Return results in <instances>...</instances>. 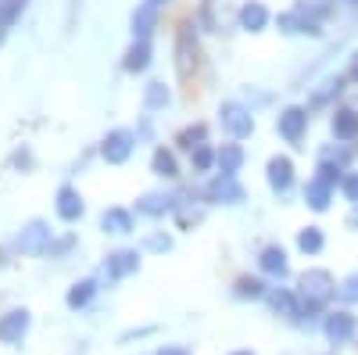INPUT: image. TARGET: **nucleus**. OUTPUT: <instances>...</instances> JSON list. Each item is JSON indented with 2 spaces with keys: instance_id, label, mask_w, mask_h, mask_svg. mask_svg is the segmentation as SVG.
Returning a JSON list of instances; mask_svg holds the SVG:
<instances>
[{
  "instance_id": "nucleus-1",
  "label": "nucleus",
  "mask_w": 358,
  "mask_h": 355,
  "mask_svg": "<svg viewBox=\"0 0 358 355\" xmlns=\"http://www.w3.org/2000/svg\"><path fill=\"white\" fill-rule=\"evenodd\" d=\"M276 130H280L283 140L297 144V140L305 137V130H308V111H305V108H287V111L276 118Z\"/></svg>"
},
{
  "instance_id": "nucleus-2",
  "label": "nucleus",
  "mask_w": 358,
  "mask_h": 355,
  "mask_svg": "<svg viewBox=\"0 0 358 355\" xmlns=\"http://www.w3.org/2000/svg\"><path fill=\"white\" fill-rule=\"evenodd\" d=\"M222 126L233 133V137H248L251 130H255V118H251V111L248 108H241V104H222Z\"/></svg>"
},
{
  "instance_id": "nucleus-3",
  "label": "nucleus",
  "mask_w": 358,
  "mask_h": 355,
  "mask_svg": "<svg viewBox=\"0 0 358 355\" xmlns=\"http://www.w3.org/2000/svg\"><path fill=\"white\" fill-rule=\"evenodd\" d=\"M290 183H294V165H290V158L280 155V158L268 162V187H273L276 194H287Z\"/></svg>"
},
{
  "instance_id": "nucleus-4",
  "label": "nucleus",
  "mask_w": 358,
  "mask_h": 355,
  "mask_svg": "<svg viewBox=\"0 0 358 355\" xmlns=\"http://www.w3.org/2000/svg\"><path fill=\"white\" fill-rule=\"evenodd\" d=\"M129 151H133V137L129 133H111L108 140H104V158L111 162V165H118V162H126L129 158Z\"/></svg>"
},
{
  "instance_id": "nucleus-5",
  "label": "nucleus",
  "mask_w": 358,
  "mask_h": 355,
  "mask_svg": "<svg viewBox=\"0 0 358 355\" xmlns=\"http://www.w3.org/2000/svg\"><path fill=\"white\" fill-rule=\"evenodd\" d=\"M330 197H334V183H326L322 176H315V180H308V187H305V201L312 204L315 212L330 209Z\"/></svg>"
},
{
  "instance_id": "nucleus-6",
  "label": "nucleus",
  "mask_w": 358,
  "mask_h": 355,
  "mask_svg": "<svg viewBox=\"0 0 358 355\" xmlns=\"http://www.w3.org/2000/svg\"><path fill=\"white\" fill-rule=\"evenodd\" d=\"M208 197H212V201H229V204H236V201H244V190L241 187H236V180H233V176H219V180L212 183V187H208Z\"/></svg>"
},
{
  "instance_id": "nucleus-7",
  "label": "nucleus",
  "mask_w": 358,
  "mask_h": 355,
  "mask_svg": "<svg viewBox=\"0 0 358 355\" xmlns=\"http://www.w3.org/2000/svg\"><path fill=\"white\" fill-rule=\"evenodd\" d=\"M57 216H62V219H79L83 216V197L72 187L57 190Z\"/></svg>"
},
{
  "instance_id": "nucleus-8",
  "label": "nucleus",
  "mask_w": 358,
  "mask_h": 355,
  "mask_svg": "<svg viewBox=\"0 0 358 355\" xmlns=\"http://www.w3.org/2000/svg\"><path fill=\"white\" fill-rule=\"evenodd\" d=\"M241 22H244V29L258 33V29H265V22H268V11L258 4V0H251V4H244V11H241Z\"/></svg>"
},
{
  "instance_id": "nucleus-9",
  "label": "nucleus",
  "mask_w": 358,
  "mask_h": 355,
  "mask_svg": "<svg viewBox=\"0 0 358 355\" xmlns=\"http://www.w3.org/2000/svg\"><path fill=\"white\" fill-rule=\"evenodd\" d=\"M215 162H219V169H222L226 176H233L236 169L244 165V151H241V147H236V144H226L222 151H219V158H215Z\"/></svg>"
},
{
  "instance_id": "nucleus-10",
  "label": "nucleus",
  "mask_w": 358,
  "mask_h": 355,
  "mask_svg": "<svg viewBox=\"0 0 358 355\" xmlns=\"http://www.w3.org/2000/svg\"><path fill=\"white\" fill-rule=\"evenodd\" d=\"M334 133H337L341 140L358 137V115H355V111H337V115H334Z\"/></svg>"
},
{
  "instance_id": "nucleus-11",
  "label": "nucleus",
  "mask_w": 358,
  "mask_h": 355,
  "mask_svg": "<svg viewBox=\"0 0 358 355\" xmlns=\"http://www.w3.org/2000/svg\"><path fill=\"white\" fill-rule=\"evenodd\" d=\"M129 226H133L129 212H122V209H108V212H104V230H111V233H129Z\"/></svg>"
},
{
  "instance_id": "nucleus-12",
  "label": "nucleus",
  "mask_w": 358,
  "mask_h": 355,
  "mask_svg": "<svg viewBox=\"0 0 358 355\" xmlns=\"http://www.w3.org/2000/svg\"><path fill=\"white\" fill-rule=\"evenodd\" d=\"M147 62H151V47H147V40H140V43L129 50V57H126V69H129V72H143Z\"/></svg>"
},
{
  "instance_id": "nucleus-13",
  "label": "nucleus",
  "mask_w": 358,
  "mask_h": 355,
  "mask_svg": "<svg viewBox=\"0 0 358 355\" xmlns=\"http://www.w3.org/2000/svg\"><path fill=\"white\" fill-rule=\"evenodd\" d=\"M151 25H155V8H151V4H143V8L133 15V33L143 40L147 33H151Z\"/></svg>"
},
{
  "instance_id": "nucleus-14",
  "label": "nucleus",
  "mask_w": 358,
  "mask_h": 355,
  "mask_svg": "<svg viewBox=\"0 0 358 355\" xmlns=\"http://www.w3.org/2000/svg\"><path fill=\"white\" fill-rule=\"evenodd\" d=\"M301 284H305V291H312V294H315V298H326V294H330V277L319 273V270H315V273H305V280H301Z\"/></svg>"
},
{
  "instance_id": "nucleus-15",
  "label": "nucleus",
  "mask_w": 358,
  "mask_h": 355,
  "mask_svg": "<svg viewBox=\"0 0 358 355\" xmlns=\"http://www.w3.org/2000/svg\"><path fill=\"white\" fill-rule=\"evenodd\" d=\"M326 330H330V337H334V341H348V337H351V330H355V323H351V316H344V312H341V316H334V319H330V327H326Z\"/></svg>"
},
{
  "instance_id": "nucleus-16",
  "label": "nucleus",
  "mask_w": 358,
  "mask_h": 355,
  "mask_svg": "<svg viewBox=\"0 0 358 355\" xmlns=\"http://www.w3.org/2000/svg\"><path fill=\"white\" fill-rule=\"evenodd\" d=\"M190 43H194L190 29H183V33H179V47H176V54H179V72H183V76H190Z\"/></svg>"
},
{
  "instance_id": "nucleus-17",
  "label": "nucleus",
  "mask_w": 358,
  "mask_h": 355,
  "mask_svg": "<svg viewBox=\"0 0 358 355\" xmlns=\"http://www.w3.org/2000/svg\"><path fill=\"white\" fill-rule=\"evenodd\" d=\"M22 11H25V0H0V29L11 25Z\"/></svg>"
},
{
  "instance_id": "nucleus-18",
  "label": "nucleus",
  "mask_w": 358,
  "mask_h": 355,
  "mask_svg": "<svg viewBox=\"0 0 358 355\" xmlns=\"http://www.w3.org/2000/svg\"><path fill=\"white\" fill-rule=\"evenodd\" d=\"M262 265L268 273H287V255L280 251V248H268L265 255H262Z\"/></svg>"
},
{
  "instance_id": "nucleus-19",
  "label": "nucleus",
  "mask_w": 358,
  "mask_h": 355,
  "mask_svg": "<svg viewBox=\"0 0 358 355\" xmlns=\"http://www.w3.org/2000/svg\"><path fill=\"white\" fill-rule=\"evenodd\" d=\"M140 209H143V212H155V216H158V212L172 209V197H165V194H147Z\"/></svg>"
},
{
  "instance_id": "nucleus-20",
  "label": "nucleus",
  "mask_w": 358,
  "mask_h": 355,
  "mask_svg": "<svg viewBox=\"0 0 358 355\" xmlns=\"http://www.w3.org/2000/svg\"><path fill=\"white\" fill-rule=\"evenodd\" d=\"M297 244H301V251H319V248H322V233H319L315 226H308V230H301Z\"/></svg>"
},
{
  "instance_id": "nucleus-21",
  "label": "nucleus",
  "mask_w": 358,
  "mask_h": 355,
  "mask_svg": "<svg viewBox=\"0 0 358 355\" xmlns=\"http://www.w3.org/2000/svg\"><path fill=\"white\" fill-rule=\"evenodd\" d=\"M165 101H169V90H165L162 83H151V86H147V108H162Z\"/></svg>"
},
{
  "instance_id": "nucleus-22",
  "label": "nucleus",
  "mask_w": 358,
  "mask_h": 355,
  "mask_svg": "<svg viewBox=\"0 0 358 355\" xmlns=\"http://www.w3.org/2000/svg\"><path fill=\"white\" fill-rule=\"evenodd\" d=\"M155 172H162V176H176V158H172L169 151H158V155H155Z\"/></svg>"
},
{
  "instance_id": "nucleus-23",
  "label": "nucleus",
  "mask_w": 358,
  "mask_h": 355,
  "mask_svg": "<svg viewBox=\"0 0 358 355\" xmlns=\"http://www.w3.org/2000/svg\"><path fill=\"white\" fill-rule=\"evenodd\" d=\"M43 237H47V230L40 223H33V226H29V233H25V241H22V248H36Z\"/></svg>"
},
{
  "instance_id": "nucleus-24",
  "label": "nucleus",
  "mask_w": 358,
  "mask_h": 355,
  "mask_svg": "<svg viewBox=\"0 0 358 355\" xmlns=\"http://www.w3.org/2000/svg\"><path fill=\"white\" fill-rule=\"evenodd\" d=\"M308 11L319 15V18L330 15V0H305V4H301V15H308Z\"/></svg>"
},
{
  "instance_id": "nucleus-25",
  "label": "nucleus",
  "mask_w": 358,
  "mask_h": 355,
  "mask_svg": "<svg viewBox=\"0 0 358 355\" xmlns=\"http://www.w3.org/2000/svg\"><path fill=\"white\" fill-rule=\"evenodd\" d=\"M341 190H344V197H348V201H358V172L344 176V180H341Z\"/></svg>"
},
{
  "instance_id": "nucleus-26",
  "label": "nucleus",
  "mask_w": 358,
  "mask_h": 355,
  "mask_svg": "<svg viewBox=\"0 0 358 355\" xmlns=\"http://www.w3.org/2000/svg\"><path fill=\"white\" fill-rule=\"evenodd\" d=\"M201 140H204V126H194V130L183 133V147H190V151H194V147H201Z\"/></svg>"
},
{
  "instance_id": "nucleus-27",
  "label": "nucleus",
  "mask_w": 358,
  "mask_h": 355,
  "mask_svg": "<svg viewBox=\"0 0 358 355\" xmlns=\"http://www.w3.org/2000/svg\"><path fill=\"white\" fill-rule=\"evenodd\" d=\"M212 158H215V155L208 151L204 144H201V147H194V165H197V169H208V165H212Z\"/></svg>"
},
{
  "instance_id": "nucleus-28",
  "label": "nucleus",
  "mask_w": 358,
  "mask_h": 355,
  "mask_svg": "<svg viewBox=\"0 0 358 355\" xmlns=\"http://www.w3.org/2000/svg\"><path fill=\"white\" fill-rule=\"evenodd\" d=\"M136 265V255H115V273H126Z\"/></svg>"
},
{
  "instance_id": "nucleus-29",
  "label": "nucleus",
  "mask_w": 358,
  "mask_h": 355,
  "mask_svg": "<svg viewBox=\"0 0 358 355\" xmlns=\"http://www.w3.org/2000/svg\"><path fill=\"white\" fill-rule=\"evenodd\" d=\"M344 298L358 302V277H348V280H344Z\"/></svg>"
},
{
  "instance_id": "nucleus-30",
  "label": "nucleus",
  "mask_w": 358,
  "mask_h": 355,
  "mask_svg": "<svg viewBox=\"0 0 358 355\" xmlns=\"http://www.w3.org/2000/svg\"><path fill=\"white\" fill-rule=\"evenodd\" d=\"M147 4H151V8H158V4H165V0H147Z\"/></svg>"
},
{
  "instance_id": "nucleus-31",
  "label": "nucleus",
  "mask_w": 358,
  "mask_h": 355,
  "mask_svg": "<svg viewBox=\"0 0 358 355\" xmlns=\"http://www.w3.org/2000/svg\"><path fill=\"white\" fill-rule=\"evenodd\" d=\"M355 76H358V62H355Z\"/></svg>"
}]
</instances>
